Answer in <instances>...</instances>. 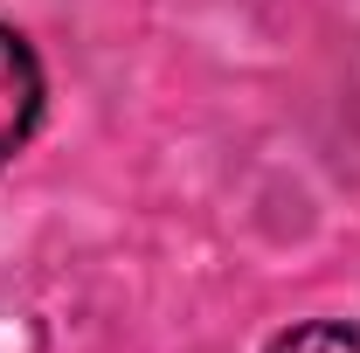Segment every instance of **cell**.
Returning a JSON list of instances; mask_svg holds the SVG:
<instances>
[{"label":"cell","mask_w":360,"mask_h":353,"mask_svg":"<svg viewBox=\"0 0 360 353\" xmlns=\"http://www.w3.org/2000/svg\"><path fill=\"white\" fill-rule=\"evenodd\" d=\"M42 63H35V49H28V35H14V28H0V167L35 139V125H42Z\"/></svg>","instance_id":"1"},{"label":"cell","mask_w":360,"mask_h":353,"mask_svg":"<svg viewBox=\"0 0 360 353\" xmlns=\"http://www.w3.org/2000/svg\"><path fill=\"white\" fill-rule=\"evenodd\" d=\"M264 353H360V326L312 319V326H291V333H277Z\"/></svg>","instance_id":"2"}]
</instances>
